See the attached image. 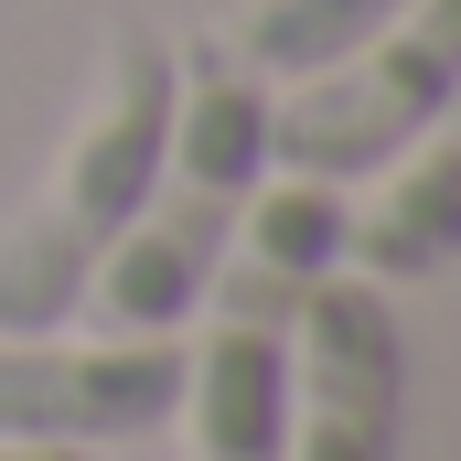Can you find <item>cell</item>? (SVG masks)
<instances>
[{
  "label": "cell",
  "instance_id": "ba28073f",
  "mask_svg": "<svg viewBox=\"0 0 461 461\" xmlns=\"http://www.w3.org/2000/svg\"><path fill=\"white\" fill-rule=\"evenodd\" d=\"M419 0H247L226 22V43L279 86V76H312V65H333L354 43H375L386 22H408Z\"/></svg>",
  "mask_w": 461,
  "mask_h": 461
},
{
  "label": "cell",
  "instance_id": "8992f818",
  "mask_svg": "<svg viewBox=\"0 0 461 461\" xmlns=\"http://www.w3.org/2000/svg\"><path fill=\"white\" fill-rule=\"evenodd\" d=\"M183 397V333H0V451H97L161 429Z\"/></svg>",
  "mask_w": 461,
  "mask_h": 461
},
{
  "label": "cell",
  "instance_id": "52a82bcc",
  "mask_svg": "<svg viewBox=\"0 0 461 461\" xmlns=\"http://www.w3.org/2000/svg\"><path fill=\"white\" fill-rule=\"evenodd\" d=\"M451 258H461V140L429 129L375 172L365 204H344V268L375 290H419Z\"/></svg>",
  "mask_w": 461,
  "mask_h": 461
},
{
  "label": "cell",
  "instance_id": "6da1fadb",
  "mask_svg": "<svg viewBox=\"0 0 461 461\" xmlns=\"http://www.w3.org/2000/svg\"><path fill=\"white\" fill-rule=\"evenodd\" d=\"M183 54V86H172V140H161V183L150 204L118 226V247L97 258L86 301L108 333H183L215 258H226L247 194L268 183V76L236 54L226 32L215 43H172Z\"/></svg>",
  "mask_w": 461,
  "mask_h": 461
},
{
  "label": "cell",
  "instance_id": "5b68a950",
  "mask_svg": "<svg viewBox=\"0 0 461 461\" xmlns=\"http://www.w3.org/2000/svg\"><path fill=\"white\" fill-rule=\"evenodd\" d=\"M408 440V333L375 279L333 268L290 322V440L279 461H397Z\"/></svg>",
  "mask_w": 461,
  "mask_h": 461
},
{
  "label": "cell",
  "instance_id": "3957f363",
  "mask_svg": "<svg viewBox=\"0 0 461 461\" xmlns=\"http://www.w3.org/2000/svg\"><path fill=\"white\" fill-rule=\"evenodd\" d=\"M268 97V172L312 183H375L408 140H429L461 97V0H419L375 43H354L312 76H279Z\"/></svg>",
  "mask_w": 461,
  "mask_h": 461
},
{
  "label": "cell",
  "instance_id": "7a4b0ae2",
  "mask_svg": "<svg viewBox=\"0 0 461 461\" xmlns=\"http://www.w3.org/2000/svg\"><path fill=\"white\" fill-rule=\"evenodd\" d=\"M172 86H183V54L150 32V22H118L108 65H97V97L76 118L43 204H22L0 226V333H54L65 312H86V279L118 247V226L150 204L161 183V140H172Z\"/></svg>",
  "mask_w": 461,
  "mask_h": 461
},
{
  "label": "cell",
  "instance_id": "277c9868",
  "mask_svg": "<svg viewBox=\"0 0 461 461\" xmlns=\"http://www.w3.org/2000/svg\"><path fill=\"white\" fill-rule=\"evenodd\" d=\"M312 290L322 279H290L247 247L215 258V279L194 301L204 344H183V397H172L194 461H279V440H290V322Z\"/></svg>",
  "mask_w": 461,
  "mask_h": 461
},
{
  "label": "cell",
  "instance_id": "9c48e42d",
  "mask_svg": "<svg viewBox=\"0 0 461 461\" xmlns=\"http://www.w3.org/2000/svg\"><path fill=\"white\" fill-rule=\"evenodd\" d=\"M0 461H86V451H0Z\"/></svg>",
  "mask_w": 461,
  "mask_h": 461
}]
</instances>
